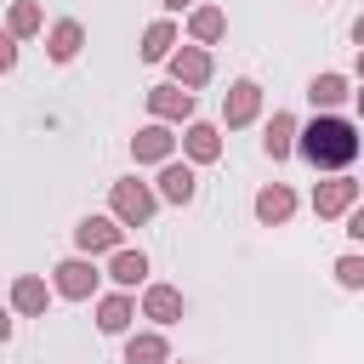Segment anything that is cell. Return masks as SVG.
I'll return each mask as SVG.
<instances>
[{
  "label": "cell",
  "mask_w": 364,
  "mask_h": 364,
  "mask_svg": "<svg viewBox=\"0 0 364 364\" xmlns=\"http://www.w3.org/2000/svg\"><path fill=\"white\" fill-rule=\"evenodd\" d=\"M193 193H199V171H193V159H171V165H159V199H165V205H193Z\"/></svg>",
  "instance_id": "10"
},
{
  "label": "cell",
  "mask_w": 364,
  "mask_h": 364,
  "mask_svg": "<svg viewBox=\"0 0 364 364\" xmlns=\"http://www.w3.org/2000/svg\"><path fill=\"white\" fill-rule=\"evenodd\" d=\"M256 114H262V85H256V80H233V85L222 91V125H228V131H245Z\"/></svg>",
  "instance_id": "6"
},
{
  "label": "cell",
  "mask_w": 364,
  "mask_h": 364,
  "mask_svg": "<svg viewBox=\"0 0 364 364\" xmlns=\"http://www.w3.org/2000/svg\"><path fill=\"white\" fill-rule=\"evenodd\" d=\"M108 279H114L119 290H136V284L148 279V256H142V250H114V256H108Z\"/></svg>",
  "instance_id": "22"
},
{
  "label": "cell",
  "mask_w": 364,
  "mask_h": 364,
  "mask_svg": "<svg viewBox=\"0 0 364 364\" xmlns=\"http://www.w3.org/2000/svg\"><path fill=\"white\" fill-rule=\"evenodd\" d=\"M171 57H176V23L159 17L142 28V63H171Z\"/></svg>",
  "instance_id": "21"
},
{
  "label": "cell",
  "mask_w": 364,
  "mask_h": 364,
  "mask_svg": "<svg viewBox=\"0 0 364 364\" xmlns=\"http://www.w3.org/2000/svg\"><path fill=\"white\" fill-rule=\"evenodd\" d=\"M131 318H136L131 290H114V296H102V301H97V330H102V336H125V330H131Z\"/></svg>",
  "instance_id": "15"
},
{
  "label": "cell",
  "mask_w": 364,
  "mask_h": 364,
  "mask_svg": "<svg viewBox=\"0 0 364 364\" xmlns=\"http://www.w3.org/2000/svg\"><path fill=\"white\" fill-rule=\"evenodd\" d=\"M210 74H216V63H210L205 46H176V57H171V80L176 85L199 91V85H210Z\"/></svg>",
  "instance_id": "9"
},
{
  "label": "cell",
  "mask_w": 364,
  "mask_h": 364,
  "mask_svg": "<svg viewBox=\"0 0 364 364\" xmlns=\"http://www.w3.org/2000/svg\"><path fill=\"white\" fill-rule=\"evenodd\" d=\"M347 97H358V91H347V74H313V80H307V102H313L318 114H336Z\"/></svg>",
  "instance_id": "16"
},
{
  "label": "cell",
  "mask_w": 364,
  "mask_h": 364,
  "mask_svg": "<svg viewBox=\"0 0 364 364\" xmlns=\"http://www.w3.org/2000/svg\"><path fill=\"white\" fill-rule=\"evenodd\" d=\"M353 102H358V119H364V91H358V97H353Z\"/></svg>",
  "instance_id": "28"
},
{
  "label": "cell",
  "mask_w": 364,
  "mask_h": 364,
  "mask_svg": "<svg viewBox=\"0 0 364 364\" xmlns=\"http://www.w3.org/2000/svg\"><path fill=\"white\" fill-rule=\"evenodd\" d=\"M125 364H171V341L159 330H136L125 336Z\"/></svg>",
  "instance_id": "20"
},
{
  "label": "cell",
  "mask_w": 364,
  "mask_h": 364,
  "mask_svg": "<svg viewBox=\"0 0 364 364\" xmlns=\"http://www.w3.org/2000/svg\"><path fill=\"white\" fill-rule=\"evenodd\" d=\"M222 34H228V11L222 6H193L188 11V40L193 46H216Z\"/></svg>",
  "instance_id": "17"
},
{
  "label": "cell",
  "mask_w": 364,
  "mask_h": 364,
  "mask_svg": "<svg viewBox=\"0 0 364 364\" xmlns=\"http://www.w3.org/2000/svg\"><path fill=\"white\" fill-rule=\"evenodd\" d=\"M80 46H85V28H80L74 17L51 23V34H46V57H51V63H74V57H80Z\"/></svg>",
  "instance_id": "18"
},
{
  "label": "cell",
  "mask_w": 364,
  "mask_h": 364,
  "mask_svg": "<svg viewBox=\"0 0 364 364\" xmlns=\"http://www.w3.org/2000/svg\"><path fill=\"white\" fill-rule=\"evenodd\" d=\"M353 205H364V182H353V176H330V182L313 188V210H318V222H347Z\"/></svg>",
  "instance_id": "5"
},
{
  "label": "cell",
  "mask_w": 364,
  "mask_h": 364,
  "mask_svg": "<svg viewBox=\"0 0 364 364\" xmlns=\"http://www.w3.org/2000/svg\"><path fill=\"white\" fill-rule=\"evenodd\" d=\"M296 142H301V119L279 108V114L267 119V136H262V154H267V159H290V154H296Z\"/></svg>",
  "instance_id": "11"
},
{
  "label": "cell",
  "mask_w": 364,
  "mask_h": 364,
  "mask_svg": "<svg viewBox=\"0 0 364 364\" xmlns=\"http://www.w3.org/2000/svg\"><path fill=\"white\" fill-rule=\"evenodd\" d=\"M46 301H51V290H46V279H34V273H23V279H11V307H17L23 318H46Z\"/></svg>",
  "instance_id": "19"
},
{
  "label": "cell",
  "mask_w": 364,
  "mask_h": 364,
  "mask_svg": "<svg viewBox=\"0 0 364 364\" xmlns=\"http://www.w3.org/2000/svg\"><path fill=\"white\" fill-rule=\"evenodd\" d=\"M353 40H358V51H364V11H358V23H353Z\"/></svg>",
  "instance_id": "27"
},
{
  "label": "cell",
  "mask_w": 364,
  "mask_h": 364,
  "mask_svg": "<svg viewBox=\"0 0 364 364\" xmlns=\"http://www.w3.org/2000/svg\"><path fill=\"white\" fill-rule=\"evenodd\" d=\"M176 142H182V136H171V125L154 119V125H142V131L131 136V159H136V165H171V159H176Z\"/></svg>",
  "instance_id": "7"
},
{
  "label": "cell",
  "mask_w": 364,
  "mask_h": 364,
  "mask_svg": "<svg viewBox=\"0 0 364 364\" xmlns=\"http://www.w3.org/2000/svg\"><path fill=\"white\" fill-rule=\"evenodd\" d=\"M148 114L154 119H165V125H193V91L188 85H154L148 91Z\"/></svg>",
  "instance_id": "8"
},
{
  "label": "cell",
  "mask_w": 364,
  "mask_h": 364,
  "mask_svg": "<svg viewBox=\"0 0 364 364\" xmlns=\"http://www.w3.org/2000/svg\"><path fill=\"white\" fill-rule=\"evenodd\" d=\"M97 262L91 256H63L57 267H51V290L63 296V301H91L97 296Z\"/></svg>",
  "instance_id": "4"
},
{
  "label": "cell",
  "mask_w": 364,
  "mask_h": 364,
  "mask_svg": "<svg viewBox=\"0 0 364 364\" xmlns=\"http://www.w3.org/2000/svg\"><path fill=\"white\" fill-rule=\"evenodd\" d=\"M358 80H364V51H358Z\"/></svg>",
  "instance_id": "29"
},
{
  "label": "cell",
  "mask_w": 364,
  "mask_h": 364,
  "mask_svg": "<svg viewBox=\"0 0 364 364\" xmlns=\"http://www.w3.org/2000/svg\"><path fill=\"white\" fill-rule=\"evenodd\" d=\"M74 250L80 256H114V250H125V222L119 216H80Z\"/></svg>",
  "instance_id": "3"
},
{
  "label": "cell",
  "mask_w": 364,
  "mask_h": 364,
  "mask_svg": "<svg viewBox=\"0 0 364 364\" xmlns=\"http://www.w3.org/2000/svg\"><path fill=\"white\" fill-rule=\"evenodd\" d=\"M108 216H119L125 228H148L154 222V210H159V188H148V182H136V176H119L114 188H108Z\"/></svg>",
  "instance_id": "2"
},
{
  "label": "cell",
  "mask_w": 364,
  "mask_h": 364,
  "mask_svg": "<svg viewBox=\"0 0 364 364\" xmlns=\"http://www.w3.org/2000/svg\"><path fill=\"white\" fill-rule=\"evenodd\" d=\"M165 11H193V0H159Z\"/></svg>",
  "instance_id": "26"
},
{
  "label": "cell",
  "mask_w": 364,
  "mask_h": 364,
  "mask_svg": "<svg viewBox=\"0 0 364 364\" xmlns=\"http://www.w3.org/2000/svg\"><path fill=\"white\" fill-rule=\"evenodd\" d=\"M290 216H296V193H290L284 182H267V188L256 193V222H262V228H284Z\"/></svg>",
  "instance_id": "12"
},
{
  "label": "cell",
  "mask_w": 364,
  "mask_h": 364,
  "mask_svg": "<svg viewBox=\"0 0 364 364\" xmlns=\"http://www.w3.org/2000/svg\"><path fill=\"white\" fill-rule=\"evenodd\" d=\"M182 154H188L193 165H216V159H222V131L205 125V119H193V125L182 131Z\"/></svg>",
  "instance_id": "13"
},
{
  "label": "cell",
  "mask_w": 364,
  "mask_h": 364,
  "mask_svg": "<svg viewBox=\"0 0 364 364\" xmlns=\"http://www.w3.org/2000/svg\"><path fill=\"white\" fill-rule=\"evenodd\" d=\"M347 239H358V245H364V205H353V210H347Z\"/></svg>",
  "instance_id": "25"
},
{
  "label": "cell",
  "mask_w": 364,
  "mask_h": 364,
  "mask_svg": "<svg viewBox=\"0 0 364 364\" xmlns=\"http://www.w3.org/2000/svg\"><path fill=\"white\" fill-rule=\"evenodd\" d=\"M182 307H188V301H182L176 284H148V290H142V318H154V324H176Z\"/></svg>",
  "instance_id": "14"
},
{
  "label": "cell",
  "mask_w": 364,
  "mask_h": 364,
  "mask_svg": "<svg viewBox=\"0 0 364 364\" xmlns=\"http://www.w3.org/2000/svg\"><path fill=\"white\" fill-rule=\"evenodd\" d=\"M6 28H11V40H28V34H40V28H46V17H40V6H34V0H11Z\"/></svg>",
  "instance_id": "23"
},
{
  "label": "cell",
  "mask_w": 364,
  "mask_h": 364,
  "mask_svg": "<svg viewBox=\"0 0 364 364\" xmlns=\"http://www.w3.org/2000/svg\"><path fill=\"white\" fill-rule=\"evenodd\" d=\"M358 148H364V131H358L347 114H318V119H307V125H301V142H296V154H301L313 171H347V165L358 159Z\"/></svg>",
  "instance_id": "1"
},
{
  "label": "cell",
  "mask_w": 364,
  "mask_h": 364,
  "mask_svg": "<svg viewBox=\"0 0 364 364\" xmlns=\"http://www.w3.org/2000/svg\"><path fill=\"white\" fill-rule=\"evenodd\" d=\"M330 273H336V284H341V290H364V256H336V267H330Z\"/></svg>",
  "instance_id": "24"
}]
</instances>
